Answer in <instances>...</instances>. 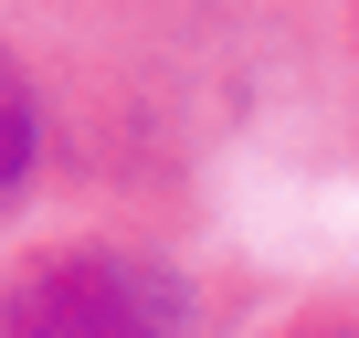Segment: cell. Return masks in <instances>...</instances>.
<instances>
[{"mask_svg": "<svg viewBox=\"0 0 359 338\" xmlns=\"http://www.w3.org/2000/svg\"><path fill=\"white\" fill-rule=\"evenodd\" d=\"M0 338H201V296L158 254L53 243L0 275Z\"/></svg>", "mask_w": 359, "mask_h": 338, "instance_id": "obj_1", "label": "cell"}, {"mask_svg": "<svg viewBox=\"0 0 359 338\" xmlns=\"http://www.w3.org/2000/svg\"><path fill=\"white\" fill-rule=\"evenodd\" d=\"M32 158H43V116H32V85H22L11 43H0V212L32 191Z\"/></svg>", "mask_w": 359, "mask_h": 338, "instance_id": "obj_2", "label": "cell"}, {"mask_svg": "<svg viewBox=\"0 0 359 338\" xmlns=\"http://www.w3.org/2000/svg\"><path fill=\"white\" fill-rule=\"evenodd\" d=\"M296 338H359V317H327V327H296Z\"/></svg>", "mask_w": 359, "mask_h": 338, "instance_id": "obj_3", "label": "cell"}]
</instances>
